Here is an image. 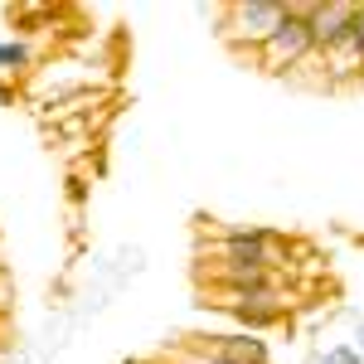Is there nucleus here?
I'll return each instance as SVG.
<instances>
[{"instance_id": "nucleus-7", "label": "nucleus", "mask_w": 364, "mask_h": 364, "mask_svg": "<svg viewBox=\"0 0 364 364\" xmlns=\"http://www.w3.org/2000/svg\"><path fill=\"white\" fill-rule=\"evenodd\" d=\"M350 44L360 49V58H364V5L355 10V25H350Z\"/></svg>"}, {"instance_id": "nucleus-2", "label": "nucleus", "mask_w": 364, "mask_h": 364, "mask_svg": "<svg viewBox=\"0 0 364 364\" xmlns=\"http://www.w3.org/2000/svg\"><path fill=\"white\" fill-rule=\"evenodd\" d=\"M311 54H316L311 20H296V15L287 10V25H282L277 34H272V39L257 49V68H262V73H277V78H282V73H296V68H301Z\"/></svg>"}, {"instance_id": "nucleus-4", "label": "nucleus", "mask_w": 364, "mask_h": 364, "mask_svg": "<svg viewBox=\"0 0 364 364\" xmlns=\"http://www.w3.org/2000/svg\"><path fill=\"white\" fill-rule=\"evenodd\" d=\"M199 350H209V355H219V360H228V364H267V360H272L267 340L252 336V331H224V336H204V340H199Z\"/></svg>"}, {"instance_id": "nucleus-3", "label": "nucleus", "mask_w": 364, "mask_h": 364, "mask_svg": "<svg viewBox=\"0 0 364 364\" xmlns=\"http://www.w3.org/2000/svg\"><path fill=\"white\" fill-rule=\"evenodd\" d=\"M355 10L350 0H316V15H311V39H316V54L336 49L350 39V25H355Z\"/></svg>"}, {"instance_id": "nucleus-8", "label": "nucleus", "mask_w": 364, "mask_h": 364, "mask_svg": "<svg viewBox=\"0 0 364 364\" xmlns=\"http://www.w3.org/2000/svg\"><path fill=\"white\" fill-rule=\"evenodd\" d=\"M180 364H228V360L209 355V350H195V355H180Z\"/></svg>"}, {"instance_id": "nucleus-1", "label": "nucleus", "mask_w": 364, "mask_h": 364, "mask_svg": "<svg viewBox=\"0 0 364 364\" xmlns=\"http://www.w3.org/2000/svg\"><path fill=\"white\" fill-rule=\"evenodd\" d=\"M214 20H219V39L233 54L257 58V49L287 25V5L282 0H238V5L214 10Z\"/></svg>"}, {"instance_id": "nucleus-9", "label": "nucleus", "mask_w": 364, "mask_h": 364, "mask_svg": "<svg viewBox=\"0 0 364 364\" xmlns=\"http://www.w3.org/2000/svg\"><path fill=\"white\" fill-rule=\"evenodd\" d=\"M360 340H364V336H360Z\"/></svg>"}, {"instance_id": "nucleus-5", "label": "nucleus", "mask_w": 364, "mask_h": 364, "mask_svg": "<svg viewBox=\"0 0 364 364\" xmlns=\"http://www.w3.org/2000/svg\"><path fill=\"white\" fill-rule=\"evenodd\" d=\"M34 68V49L29 39H0V78H20Z\"/></svg>"}, {"instance_id": "nucleus-6", "label": "nucleus", "mask_w": 364, "mask_h": 364, "mask_svg": "<svg viewBox=\"0 0 364 364\" xmlns=\"http://www.w3.org/2000/svg\"><path fill=\"white\" fill-rule=\"evenodd\" d=\"M228 316H233V321H238L243 331H252V336H257V331H267V326H277V321L287 316V311H248V306H238V311H228Z\"/></svg>"}]
</instances>
